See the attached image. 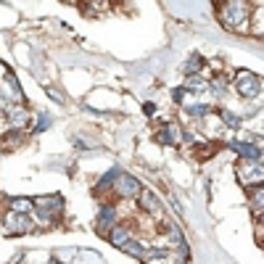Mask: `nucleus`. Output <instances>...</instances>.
<instances>
[{
    "mask_svg": "<svg viewBox=\"0 0 264 264\" xmlns=\"http://www.w3.org/2000/svg\"><path fill=\"white\" fill-rule=\"evenodd\" d=\"M220 18L228 30H246V18H248V6L240 0H228L220 6Z\"/></svg>",
    "mask_w": 264,
    "mask_h": 264,
    "instance_id": "obj_1",
    "label": "nucleus"
},
{
    "mask_svg": "<svg viewBox=\"0 0 264 264\" xmlns=\"http://www.w3.org/2000/svg\"><path fill=\"white\" fill-rule=\"evenodd\" d=\"M238 92L243 98H256L262 92V80L251 72H240L238 74Z\"/></svg>",
    "mask_w": 264,
    "mask_h": 264,
    "instance_id": "obj_2",
    "label": "nucleus"
},
{
    "mask_svg": "<svg viewBox=\"0 0 264 264\" xmlns=\"http://www.w3.org/2000/svg\"><path fill=\"white\" fill-rule=\"evenodd\" d=\"M32 206L37 209V214L42 216H53V214H58L64 209V201H61V196H45V198H34Z\"/></svg>",
    "mask_w": 264,
    "mask_h": 264,
    "instance_id": "obj_3",
    "label": "nucleus"
},
{
    "mask_svg": "<svg viewBox=\"0 0 264 264\" xmlns=\"http://www.w3.org/2000/svg\"><path fill=\"white\" fill-rule=\"evenodd\" d=\"M6 230L11 235H18V232H30L32 224H30V214H22V212H11L6 214Z\"/></svg>",
    "mask_w": 264,
    "mask_h": 264,
    "instance_id": "obj_4",
    "label": "nucleus"
},
{
    "mask_svg": "<svg viewBox=\"0 0 264 264\" xmlns=\"http://www.w3.org/2000/svg\"><path fill=\"white\" fill-rule=\"evenodd\" d=\"M230 148L238 150V154L246 158L248 164H262V150H259V146H254V143H238V140H232Z\"/></svg>",
    "mask_w": 264,
    "mask_h": 264,
    "instance_id": "obj_5",
    "label": "nucleus"
},
{
    "mask_svg": "<svg viewBox=\"0 0 264 264\" xmlns=\"http://www.w3.org/2000/svg\"><path fill=\"white\" fill-rule=\"evenodd\" d=\"M116 190H119L122 196H140V182H138L132 174H119Z\"/></svg>",
    "mask_w": 264,
    "mask_h": 264,
    "instance_id": "obj_6",
    "label": "nucleus"
},
{
    "mask_svg": "<svg viewBox=\"0 0 264 264\" xmlns=\"http://www.w3.org/2000/svg\"><path fill=\"white\" fill-rule=\"evenodd\" d=\"M114 220H116V209H114V206H106V209H100V214H98L100 232H111V228H114Z\"/></svg>",
    "mask_w": 264,
    "mask_h": 264,
    "instance_id": "obj_7",
    "label": "nucleus"
},
{
    "mask_svg": "<svg viewBox=\"0 0 264 264\" xmlns=\"http://www.w3.org/2000/svg\"><path fill=\"white\" fill-rule=\"evenodd\" d=\"M156 140H158L162 146H177V143H180V130L169 124V127H164L162 132H158Z\"/></svg>",
    "mask_w": 264,
    "mask_h": 264,
    "instance_id": "obj_8",
    "label": "nucleus"
},
{
    "mask_svg": "<svg viewBox=\"0 0 264 264\" xmlns=\"http://www.w3.org/2000/svg\"><path fill=\"white\" fill-rule=\"evenodd\" d=\"M140 206H143V209H148V212H154V214H158L162 212V204H158V198L150 193V190H140Z\"/></svg>",
    "mask_w": 264,
    "mask_h": 264,
    "instance_id": "obj_9",
    "label": "nucleus"
},
{
    "mask_svg": "<svg viewBox=\"0 0 264 264\" xmlns=\"http://www.w3.org/2000/svg\"><path fill=\"white\" fill-rule=\"evenodd\" d=\"M240 177L246 185H262V164H251L248 169L240 172Z\"/></svg>",
    "mask_w": 264,
    "mask_h": 264,
    "instance_id": "obj_10",
    "label": "nucleus"
},
{
    "mask_svg": "<svg viewBox=\"0 0 264 264\" xmlns=\"http://www.w3.org/2000/svg\"><path fill=\"white\" fill-rule=\"evenodd\" d=\"M122 251H127L130 254V256H138V259H146V248L143 246H140V243H135V240H124V243H122V246H119Z\"/></svg>",
    "mask_w": 264,
    "mask_h": 264,
    "instance_id": "obj_11",
    "label": "nucleus"
},
{
    "mask_svg": "<svg viewBox=\"0 0 264 264\" xmlns=\"http://www.w3.org/2000/svg\"><path fill=\"white\" fill-rule=\"evenodd\" d=\"M11 209L22 212V214H30L32 212V201L30 198H11Z\"/></svg>",
    "mask_w": 264,
    "mask_h": 264,
    "instance_id": "obj_12",
    "label": "nucleus"
},
{
    "mask_svg": "<svg viewBox=\"0 0 264 264\" xmlns=\"http://www.w3.org/2000/svg\"><path fill=\"white\" fill-rule=\"evenodd\" d=\"M108 238H111V243H114V246H122V243L127 240V228H111Z\"/></svg>",
    "mask_w": 264,
    "mask_h": 264,
    "instance_id": "obj_13",
    "label": "nucleus"
},
{
    "mask_svg": "<svg viewBox=\"0 0 264 264\" xmlns=\"http://www.w3.org/2000/svg\"><path fill=\"white\" fill-rule=\"evenodd\" d=\"M26 124V114L22 108H16V111H11V127L14 130H18V127H24Z\"/></svg>",
    "mask_w": 264,
    "mask_h": 264,
    "instance_id": "obj_14",
    "label": "nucleus"
},
{
    "mask_svg": "<svg viewBox=\"0 0 264 264\" xmlns=\"http://www.w3.org/2000/svg\"><path fill=\"white\" fill-rule=\"evenodd\" d=\"M6 82H8V88H11V92H14L11 98H22V88H18V82H16V77H14L11 72L6 74Z\"/></svg>",
    "mask_w": 264,
    "mask_h": 264,
    "instance_id": "obj_15",
    "label": "nucleus"
},
{
    "mask_svg": "<svg viewBox=\"0 0 264 264\" xmlns=\"http://www.w3.org/2000/svg\"><path fill=\"white\" fill-rule=\"evenodd\" d=\"M204 88H206V82H204V80H198V77L188 80V82L182 84V90H185V92H190V90H204Z\"/></svg>",
    "mask_w": 264,
    "mask_h": 264,
    "instance_id": "obj_16",
    "label": "nucleus"
},
{
    "mask_svg": "<svg viewBox=\"0 0 264 264\" xmlns=\"http://www.w3.org/2000/svg\"><path fill=\"white\" fill-rule=\"evenodd\" d=\"M198 69H201V56H193V58L185 64V74H198Z\"/></svg>",
    "mask_w": 264,
    "mask_h": 264,
    "instance_id": "obj_17",
    "label": "nucleus"
},
{
    "mask_svg": "<svg viewBox=\"0 0 264 264\" xmlns=\"http://www.w3.org/2000/svg\"><path fill=\"white\" fill-rule=\"evenodd\" d=\"M50 127V116L48 114H40V116H37V124H34V135H37V132H42V130H48Z\"/></svg>",
    "mask_w": 264,
    "mask_h": 264,
    "instance_id": "obj_18",
    "label": "nucleus"
},
{
    "mask_svg": "<svg viewBox=\"0 0 264 264\" xmlns=\"http://www.w3.org/2000/svg\"><path fill=\"white\" fill-rule=\"evenodd\" d=\"M114 177H119V169H111L108 174H103V180L98 182V188H111L114 185Z\"/></svg>",
    "mask_w": 264,
    "mask_h": 264,
    "instance_id": "obj_19",
    "label": "nucleus"
},
{
    "mask_svg": "<svg viewBox=\"0 0 264 264\" xmlns=\"http://www.w3.org/2000/svg\"><path fill=\"white\" fill-rule=\"evenodd\" d=\"M209 106H204V103H201V106H188V114H190V116H206V114H209Z\"/></svg>",
    "mask_w": 264,
    "mask_h": 264,
    "instance_id": "obj_20",
    "label": "nucleus"
},
{
    "mask_svg": "<svg viewBox=\"0 0 264 264\" xmlns=\"http://www.w3.org/2000/svg\"><path fill=\"white\" fill-rule=\"evenodd\" d=\"M222 122H224L228 127H238V124H240V119L235 116L232 111H222Z\"/></svg>",
    "mask_w": 264,
    "mask_h": 264,
    "instance_id": "obj_21",
    "label": "nucleus"
},
{
    "mask_svg": "<svg viewBox=\"0 0 264 264\" xmlns=\"http://www.w3.org/2000/svg\"><path fill=\"white\" fill-rule=\"evenodd\" d=\"M262 198H264V190H262V185H256V193H254V209H256V214H262Z\"/></svg>",
    "mask_w": 264,
    "mask_h": 264,
    "instance_id": "obj_22",
    "label": "nucleus"
},
{
    "mask_svg": "<svg viewBox=\"0 0 264 264\" xmlns=\"http://www.w3.org/2000/svg\"><path fill=\"white\" fill-rule=\"evenodd\" d=\"M185 96H188V92H185L182 88H174V90H172V98H174V103H182V100H185Z\"/></svg>",
    "mask_w": 264,
    "mask_h": 264,
    "instance_id": "obj_23",
    "label": "nucleus"
},
{
    "mask_svg": "<svg viewBox=\"0 0 264 264\" xmlns=\"http://www.w3.org/2000/svg\"><path fill=\"white\" fill-rule=\"evenodd\" d=\"M8 108V98L3 96V92H0V111H6Z\"/></svg>",
    "mask_w": 264,
    "mask_h": 264,
    "instance_id": "obj_24",
    "label": "nucleus"
},
{
    "mask_svg": "<svg viewBox=\"0 0 264 264\" xmlns=\"http://www.w3.org/2000/svg\"><path fill=\"white\" fill-rule=\"evenodd\" d=\"M48 92H50V98H53L56 103H64V98H61V96H58V92H56V90H48Z\"/></svg>",
    "mask_w": 264,
    "mask_h": 264,
    "instance_id": "obj_25",
    "label": "nucleus"
},
{
    "mask_svg": "<svg viewBox=\"0 0 264 264\" xmlns=\"http://www.w3.org/2000/svg\"><path fill=\"white\" fill-rule=\"evenodd\" d=\"M143 111H146V114H154V111H156V106H154V103H146V106H143Z\"/></svg>",
    "mask_w": 264,
    "mask_h": 264,
    "instance_id": "obj_26",
    "label": "nucleus"
},
{
    "mask_svg": "<svg viewBox=\"0 0 264 264\" xmlns=\"http://www.w3.org/2000/svg\"><path fill=\"white\" fill-rule=\"evenodd\" d=\"M0 116H3V111H0Z\"/></svg>",
    "mask_w": 264,
    "mask_h": 264,
    "instance_id": "obj_27",
    "label": "nucleus"
}]
</instances>
